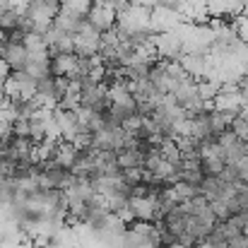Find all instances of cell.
I'll return each mask as SVG.
<instances>
[{
  "mask_svg": "<svg viewBox=\"0 0 248 248\" xmlns=\"http://www.w3.org/2000/svg\"><path fill=\"white\" fill-rule=\"evenodd\" d=\"M12 75V70H10V65L5 63V58H0V84H5V80Z\"/></svg>",
  "mask_w": 248,
  "mask_h": 248,
  "instance_id": "2",
  "label": "cell"
},
{
  "mask_svg": "<svg viewBox=\"0 0 248 248\" xmlns=\"http://www.w3.org/2000/svg\"><path fill=\"white\" fill-rule=\"evenodd\" d=\"M87 22H89L96 31H108V29L116 27V22H118V12H116L106 0H94L92 7H89Z\"/></svg>",
  "mask_w": 248,
  "mask_h": 248,
  "instance_id": "1",
  "label": "cell"
}]
</instances>
